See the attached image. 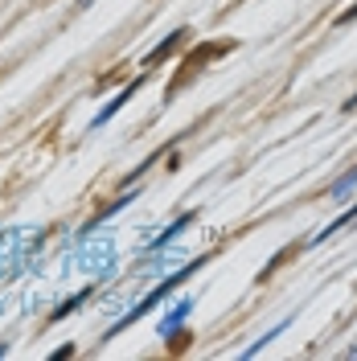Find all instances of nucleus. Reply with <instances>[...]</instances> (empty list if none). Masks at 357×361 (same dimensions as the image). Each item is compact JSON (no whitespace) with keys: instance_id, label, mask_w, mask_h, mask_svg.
<instances>
[{"instance_id":"6","label":"nucleus","mask_w":357,"mask_h":361,"mask_svg":"<svg viewBox=\"0 0 357 361\" xmlns=\"http://www.w3.org/2000/svg\"><path fill=\"white\" fill-rule=\"evenodd\" d=\"M353 185H357V169H353V173H349V177H341V180H337V185H333V197H345V193H349Z\"/></svg>"},{"instance_id":"4","label":"nucleus","mask_w":357,"mask_h":361,"mask_svg":"<svg viewBox=\"0 0 357 361\" xmlns=\"http://www.w3.org/2000/svg\"><path fill=\"white\" fill-rule=\"evenodd\" d=\"M132 90H135V82L128 90H123V94H119V99H115V103H107V107H103V111H99V119H95V128H99V123H107V119H111L115 111H119V107H123V103H128V99H132Z\"/></svg>"},{"instance_id":"7","label":"nucleus","mask_w":357,"mask_h":361,"mask_svg":"<svg viewBox=\"0 0 357 361\" xmlns=\"http://www.w3.org/2000/svg\"><path fill=\"white\" fill-rule=\"evenodd\" d=\"M349 21H357V4L349 8V13H341V25H349Z\"/></svg>"},{"instance_id":"2","label":"nucleus","mask_w":357,"mask_h":361,"mask_svg":"<svg viewBox=\"0 0 357 361\" xmlns=\"http://www.w3.org/2000/svg\"><path fill=\"white\" fill-rule=\"evenodd\" d=\"M74 263L87 271V275H107L115 267V243L111 238H87L78 247V259Z\"/></svg>"},{"instance_id":"5","label":"nucleus","mask_w":357,"mask_h":361,"mask_svg":"<svg viewBox=\"0 0 357 361\" xmlns=\"http://www.w3.org/2000/svg\"><path fill=\"white\" fill-rule=\"evenodd\" d=\"M181 37H185V33H173V37H169V42H164V45H157V49L148 54V62H160L164 54H173V49H177V45H181Z\"/></svg>"},{"instance_id":"3","label":"nucleus","mask_w":357,"mask_h":361,"mask_svg":"<svg viewBox=\"0 0 357 361\" xmlns=\"http://www.w3.org/2000/svg\"><path fill=\"white\" fill-rule=\"evenodd\" d=\"M189 308H193V300H181V304H177V312H173V316H164V320H160V333H173V329H177L181 320L189 316Z\"/></svg>"},{"instance_id":"1","label":"nucleus","mask_w":357,"mask_h":361,"mask_svg":"<svg viewBox=\"0 0 357 361\" xmlns=\"http://www.w3.org/2000/svg\"><path fill=\"white\" fill-rule=\"evenodd\" d=\"M33 247H37V230H4L0 234V275L21 267Z\"/></svg>"}]
</instances>
